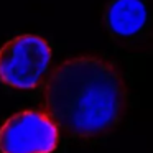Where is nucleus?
<instances>
[{
  "mask_svg": "<svg viewBox=\"0 0 153 153\" xmlns=\"http://www.w3.org/2000/svg\"><path fill=\"white\" fill-rule=\"evenodd\" d=\"M45 112L58 128L77 138H96L114 130L127 109L120 71L99 56H76L50 74L43 92Z\"/></svg>",
  "mask_w": 153,
  "mask_h": 153,
  "instance_id": "obj_1",
  "label": "nucleus"
},
{
  "mask_svg": "<svg viewBox=\"0 0 153 153\" xmlns=\"http://www.w3.org/2000/svg\"><path fill=\"white\" fill-rule=\"evenodd\" d=\"M104 25L122 50L135 54L153 50V0H110Z\"/></svg>",
  "mask_w": 153,
  "mask_h": 153,
  "instance_id": "obj_2",
  "label": "nucleus"
},
{
  "mask_svg": "<svg viewBox=\"0 0 153 153\" xmlns=\"http://www.w3.org/2000/svg\"><path fill=\"white\" fill-rule=\"evenodd\" d=\"M51 63V48L43 38L22 35L0 50V79L17 89H33Z\"/></svg>",
  "mask_w": 153,
  "mask_h": 153,
  "instance_id": "obj_3",
  "label": "nucleus"
},
{
  "mask_svg": "<svg viewBox=\"0 0 153 153\" xmlns=\"http://www.w3.org/2000/svg\"><path fill=\"white\" fill-rule=\"evenodd\" d=\"M59 142L58 125L46 112L25 110L0 128L2 153H53Z\"/></svg>",
  "mask_w": 153,
  "mask_h": 153,
  "instance_id": "obj_4",
  "label": "nucleus"
}]
</instances>
